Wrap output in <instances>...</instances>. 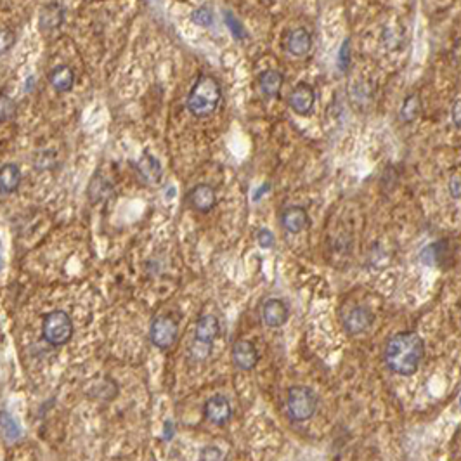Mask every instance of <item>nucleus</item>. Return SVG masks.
<instances>
[{
    "mask_svg": "<svg viewBox=\"0 0 461 461\" xmlns=\"http://www.w3.org/2000/svg\"><path fill=\"white\" fill-rule=\"evenodd\" d=\"M425 356V341L416 331H401L385 345L383 359L387 368L399 376H411Z\"/></svg>",
    "mask_w": 461,
    "mask_h": 461,
    "instance_id": "1",
    "label": "nucleus"
},
{
    "mask_svg": "<svg viewBox=\"0 0 461 461\" xmlns=\"http://www.w3.org/2000/svg\"><path fill=\"white\" fill-rule=\"evenodd\" d=\"M222 101V87L212 75H200L189 91L185 108L196 118H208L217 111Z\"/></svg>",
    "mask_w": 461,
    "mask_h": 461,
    "instance_id": "2",
    "label": "nucleus"
},
{
    "mask_svg": "<svg viewBox=\"0 0 461 461\" xmlns=\"http://www.w3.org/2000/svg\"><path fill=\"white\" fill-rule=\"evenodd\" d=\"M319 406V397L311 387L295 385L286 394V409L293 421L304 423L316 414Z\"/></svg>",
    "mask_w": 461,
    "mask_h": 461,
    "instance_id": "3",
    "label": "nucleus"
},
{
    "mask_svg": "<svg viewBox=\"0 0 461 461\" xmlns=\"http://www.w3.org/2000/svg\"><path fill=\"white\" fill-rule=\"evenodd\" d=\"M42 335H44V340L54 347L68 344L73 337L71 317L65 311H52L44 317Z\"/></svg>",
    "mask_w": 461,
    "mask_h": 461,
    "instance_id": "4",
    "label": "nucleus"
},
{
    "mask_svg": "<svg viewBox=\"0 0 461 461\" xmlns=\"http://www.w3.org/2000/svg\"><path fill=\"white\" fill-rule=\"evenodd\" d=\"M179 335L177 323L168 316H158L153 319L151 330H149V338L153 345H157L158 349H168L175 344Z\"/></svg>",
    "mask_w": 461,
    "mask_h": 461,
    "instance_id": "5",
    "label": "nucleus"
},
{
    "mask_svg": "<svg viewBox=\"0 0 461 461\" xmlns=\"http://www.w3.org/2000/svg\"><path fill=\"white\" fill-rule=\"evenodd\" d=\"M288 104H290L291 111L300 115V117H309V115H313L314 104H316V91H314L313 85L300 82L290 92Z\"/></svg>",
    "mask_w": 461,
    "mask_h": 461,
    "instance_id": "6",
    "label": "nucleus"
},
{
    "mask_svg": "<svg viewBox=\"0 0 461 461\" xmlns=\"http://www.w3.org/2000/svg\"><path fill=\"white\" fill-rule=\"evenodd\" d=\"M374 323V314L364 305H356L344 317V330L352 337L370 330Z\"/></svg>",
    "mask_w": 461,
    "mask_h": 461,
    "instance_id": "7",
    "label": "nucleus"
},
{
    "mask_svg": "<svg viewBox=\"0 0 461 461\" xmlns=\"http://www.w3.org/2000/svg\"><path fill=\"white\" fill-rule=\"evenodd\" d=\"M233 364L241 371H251L258 364V350L250 340H236L231 349Z\"/></svg>",
    "mask_w": 461,
    "mask_h": 461,
    "instance_id": "8",
    "label": "nucleus"
},
{
    "mask_svg": "<svg viewBox=\"0 0 461 461\" xmlns=\"http://www.w3.org/2000/svg\"><path fill=\"white\" fill-rule=\"evenodd\" d=\"M262 321L269 328H281L290 319L288 305L281 298H267L262 305Z\"/></svg>",
    "mask_w": 461,
    "mask_h": 461,
    "instance_id": "9",
    "label": "nucleus"
},
{
    "mask_svg": "<svg viewBox=\"0 0 461 461\" xmlns=\"http://www.w3.org/2000/svg\"><path fill=\"white\" fill-rule=\"evenodd\" d=\"M284 49L293 58H305L313 49V35L309 30L293 28L284 38Z\"/></svg>",
    "mask_w": 461,
    "mask_h": 461,
    "instance_id": "10",
    "label": "nucleus"
},
{
    "mask_svg": "<svg viewBox=\"0 0 461 461\" xmlns=\"http://www.w3.org/2000/svg\"><path fill=\"white\" fill-rule=\"evenodd\" d=\"M203 413L210 423L222 427L233 416V407H231V403L224 396H214L205 403Z\"/></svg>",
    "mask_w": 461,
    "mask_h": 461,
    "instance_id": "11",
    "label": "nucleus"
},
{
    "mask_svg": "<svg viewBox=\"0 0 461 461\" xmlns=\"http://www.w3.org/2000/svg\"><path fill=\"white\" fill-rule=\"evenodd\" d=\"M189 205L200 214H208L217 205V193L210 184H196L189 191Z\"/></svg>",
    "mask_w": 461,
    "mask_h": 461,
    "instance_id": "12",
    "label": "nucleus"
},
{
    "mask_svg": "<svg viewBox=\"0 0 461 461\" xmlns=\"http://www.w3.org/2000/svg\"><path fill=\"white\" fill-rule=\"evenodd\" d=\"M309 214L304 207H286L281 212V225L286 233L298 234L309 225Z\"/></svg>",
    "mask_w": 461,
    "mask_h": 461,
    "instance_id": "13",
    "label": "nucleus"
},
{
    "mask_svg": "<svg viewBox=\"0 0 461 461\" xmlns=\"http://www.w3.org/2000/svg\"><path fill=\"white\" fill-rule=\"evenodd\" d=\"M284 84L283 73L278 69H265L257 76V87L260 94L267 99H274L280 95Z\"/></svg>",
    "mask_w": 461,
    "mask_h": 461,
    "instance_id": "14",
    "label": "nucleus"
},
{
    "mask_svg": "<svg viewBox=\"0 0 461 461\" xmlns=\"http://www.w3.org/2000/svg\"><path fill=\"white\" fill-rule=\"evenodd\" d=\"M137 172L142 181L149 185L160 184L161 177H164V168H161L160 161L149 153H142V157L139 158Z\"/></svg>",
    "mask_w": 461,
    "mask_h": 461,
    "instance_id": "15",
    "label": "nucleus"
},
{
    "mask_svg": "<svg viewBox=\"0 0 461 461\" xmlns=\"http://www.w3.org/2000/svg\"><path fill=\"white\" fill-rule=\"evenodd\" d=\"M221 335V323L214 314H203L196 323V331H194V338L196 341L205 345H212L217 337Z\"/></svg>",
    "mask_w": 461,
    "mask_h": 461,
    "instance_id": "16",
    "label": "nucleus"
},
{
    "mask_svg": "<svg viewBox=\"0 0 461 461\" xmlns=\"http://www.w3.org/2000/svg\"><path fill=\"white\" fill-rule=\"evenodd\" d=\"M21 170L16 164H5L0 167V193L12 194L21 185Z\"/></svg>",
    "mask_w": 461,
    "mask_h": 461,
    "instance_id": "17",
    "label": "nucleus"
},
{
    "mask_svg": "<svg viewBox=\"0 0 461 461\" xmlns=\"http://www.w3.org/2000/svg\"><path fill=\"white\" fill-rule=\"evenodd\" d=\"M63 21H65V9L58 2H52V4L45 5L41 11V16H38V26L44 32L59 28L63 25Z\"/></svg>",
    "mask_w": 461,
    "mask_h": 461,
    "instance_id": "18",
    "label": "nucleus"
},
{
    "mask_svg": "<svg viewBox=\"0 0 461 461\" xmlns=\"http://www.w3.org/2000/svg\"><path fill=\"white\" fill-rule=\"evenodd\" d=\"M49 82H51L52 89L59 94L63 92H69L75 85V71H73L69 66H58V68L52 69V73L49 75Z\"/></svg>",
    "mask_w": 461,
    "mask_h": 461,
    "instance_id": "19",
    "label": "nucleus"
},
{
    "mask_svg": "<svg viewBox=\"0 0 461 461\" xmlns=\"http://www.w3.org/2000/svg\"><path fill=\"white\" fill-rule=\"evenodd\" d=\"M421 109H423V102H421L420 95L409 94L404 99L403 106L399 109V120L403 124H413L421 115Z\"/></svg>",
    "mask_w": 461,
    "mask_h": 461,
    "instance_id": "20",
    "label": "nucleus"
},
{
    "mask_svg": "<svg viewBox=\"0 0 461 461\" xmlns=\"http://www.w3.org/2000/svg\"><path fill=\"white\" fill-rule=\"evenodd\" d=\"M0 436L9 442H14L21 437V429L8 411H0Z\"/></svg>",
    "mask_w": 461,
    "mask_h": 461,
    "instance_id": "21",
    "label": "nucleus"
},
{
    "mask_svg": "<svg viewBox=\"0 0 461 461\" xmlns=\"http://www.w3.org/2000/svg\"><path fill=\"white\" fill-rule=\"evenodd\" d=\"M109 194H111V184L106 179L95 175L91 185H89V198H91L92 203L106 200V198H109Z\"/></svg>",
    "mask_w": 461,
    "mask_h": 461,
    "instance_id": "22",
    "label": "nucleus"
},
{
    "mask_svg": "<svg viewBox=\"0 0 461 461\" xmlns=\"http://www.w3.org/2000/svg\"><path fill=\"white\" fill-rule=\"evenodd\" d=\"M16 115V102L9 95H0V124L9 122Z\"/></svg>",
    "mask_w": 461,
    "mask_h": 461,
    "instance_id": "23",
    "label": "nucleus"
},
{
    "mask_svg": "<svg viewBox=\"0 0 461 461\" xmlns=\"http://www.w3.org/2000/svg\"><path fill=\"white\" fill-rule=\"evenodd\" d=\"M191 19H193L196 25L203 26V28H208V26H212V23H214V12H212V9L208 8V5H201V8H198L196 11L193 12Z\"/></svg>",
    "mask_w": 461,
    "mask_h": 461,
    "instance_id": "24",
    "label": "nucleus"
},
{
    "mask_svg": "<svg viewBox=\"0 0 461 461\" xmlns=\"http://www.w3.org/2000/svg\"><path fill=\"white\" fill-rule=\"evenodd\" d=\"M16 42V35L12 33V30L9 28H0V56L8 54L12 49Z\"/></svg>",
    "mask_w": 461,
    "mask_h": 461,
    "instance_id": "25",
    "label": "nucleus"
},
{
    "mask_svg": "<svg viewBox=\"0 0 461 461\" xmlns=\"http://www.w3.org/2000/svg\"><path fill=\"white\" fill-rule=\"evenodd\" d=\"M225 23H227L229 25V30H231V33H233L234 36H236V38H243L245 36V30H243V26H241V23L238 21L236 18H234L233 14H231V12H225Z\"/></svg>",
    "mask_w": 461,
    "mask_h": 461,
    "instance_id": "26",
    "label": "nucleus"
},
{
    "mask_svg": "<svg viewBox=\"0 0 461 461\" xmlns=\"http://www.w3.org/2000/svg\"><path fill=\"white\" fill-rule=\"evenodd\" d=\"M349 65H350V44L349 41H345L340 49V54H338V66H340L341 71H347Z\"/></svg>",
    "mask_w": 461,
    "mask_h": 461,
    "instance_id": "27",
    "label": "nucleus"
},
{
    "mask_svg": "<svg viewBox=\"0 0 461 461\" xmlns=\"http://www.w3.org/2000/svg\"><path fill=\"white\" fill-rule=\"evenodd\" d=\"M257 241L262 248H273L276 240H274V234L269 231V229H260L257 233Z\"/></svg>",
    "mask_w": 461,
    "mask_h": 461,
    "instance_id": "28",
    "label": "nucleus"
},
{
    "mask_svg": "<svg viewBox=\"0 0 461 461\" xmlns=\"http://www.w3.org/2000/svg\"><path fill=\"white\" fill-rule=\"evenodd\" d=\"M447 189H449V194L454 198V200H460L461 198V172L460 174H454L453 177L449 179Z\"/></svg>",
    "mask_w": 461,
    "mask_h": 461,
    "instance_id": "29",
    "label": "nucleus"
},
{
    "mask_svg": "<svg viewBox=\"0 0 461 461\" xmlns=\"http://www.w3.org/2000/svg\"><path fill=\"white\" fill-rule=\"evenodd\" d=\"M451 118H453L454 127L461 128V99L454 101L453 108H451Z\"/></svg>",
    "mask_w": 461,
    "mask_h": 461,
    "instance_id": "30",
    "label": "nucleus"
},
{
    "mask_svg": "<svg viewBox=\"0 0 461 461\" xmlns=\"http://www.w3.org/2000/svg\"><path fill=\"white\" fill-rule=\"evenodd\" d=\"M203 456H207V460L205 458H201V461H221L222 454L221 451L215 449V447H207V449H203Z\"/></svg>",
    "mask_w": 461,
    "mask_h": 461,
    "instance_id": "31",
    "label": "nucleus"
},
{
    "mask_svg": "<svg viewBox=\"0 0 461 461\" xmlns=\"http://www.w3.org/2000/svg\"><path fill=\"white\" fill-rule=\"evenodd\" d=\"M0 269H2V258H0Z\"/></svg>",
    "mask_w": 461,
    "mask_h": 461,
    "instance_id": "32",
    "label": "nucleus"
},
{
    "mask_svg": "<svg viewBox=\"0 0 461 461\" xmlns=\"http://www.w3.org/2000/svg\"><path fill=\"white\" fill-rule=\"evenodd\" d=\"M460 406H461V397H460Z\"/></svg>",
    "mask_w": 461,
    "mask_h": 461,
    "instance_id": "33",
    "label": "nucleus"
}]
</instances>
